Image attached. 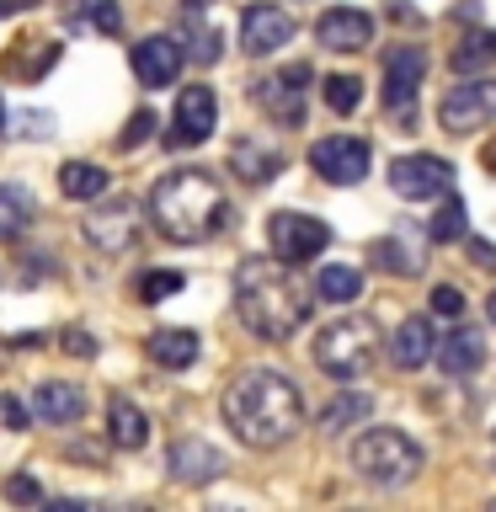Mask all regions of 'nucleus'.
<instances>
[{
    "mask_svg": "<svg viewBox=\"0 0 496 512\" xmlns=\"http://www.w3.org/2000/svg\"><path fill=\"white\" fill-rule=\"evenodd\" d=\"M224 427L246 448H283L304 427V395L278 368H246L224 390Z\"/></svg>",
    "mask_w": 496,
    "mask_h": 512,
    "instance_id": "1",
    "label": "nucleus"
},
{
    "mask_svg": "<svg viewBox=\"0 0 496 512\" xmlns=\"http://www.w3.org/2000/svg\"><path fill=\"white\" fill-rule=\"evenodd\" d=\"M235 315L240 326L251 336H262V342H288V336L304 331V320H310V294L288 278V267L278 256H246V262L235 267Z\"/></svg>",
    "mask_w": 496,
    "mask_h": 512,
    "instance_id": "2",
    "label": "nucleus"
},
{
    "mask_svg": "<svg viewBox=\"0 0 496 512\" xmlns=\"http://www.w3.org/2000/svg\"><path fill=\"white\" fill-rule=\"evenodd\" d=\"M144 214H150V224L166 240H176V246H203V240H214L224 224H230V203H224V187L208 171L182 166V171H166L150 187Z\"/></svg>",
    "mask_w": 496,
    "mask_h": 512,
    "instance_id": "3",
    "label": "nucleus"
},
{
    "mask_svg": "<svg viewBox=\"0 0 496 512\" xmlns=\"http://www.w3.org/2000/svg\"><path fill=\"white\" fill-rule=\"evenodd\" d=\"M352 475L368 480V486H411L422 475V443L406 438L400 427H368L352 438Z\"/></svg>",
    "mask_w": 496,
    "mask_h": 512,
    "instance_id": "4",
    "label": "nucleus"
},
{
    "mask_svg": "<svg viewBox=\"0 0 496 512\" xmlns=\"http://www.w3.org/2000/svg\"><path fill=\"white\" fill-rule=\"evenodd\" d=\"M374 358H379V326L368 315H342L331 326H320L315 336V368L342 384L363 379L374 368Z\"/></svg>",
    "mask_w": 496,
    "mask_h": 512,
    "instance_id": "5",
    "label": "nucleus"
},
{
    "mask_svg": "<svg viewBox=\"0 0 496 512\" xmlns=\"http://www.w3.org/2000/svg\"><path fill=\"white\" fill-rule=\"evenodd\" d=\"M422 80H427V48H416V43L390 48V59H384V112L400 123V134L416 128V91H422Z\"/></svg>",
    "mask_w": 496,
    "mask_h": 512,
    "instance_id": "6",
    "label": "nucleus"
},
{
    "mask_svg": "<svg viewBox=\"0 0 496 512\" xmlns=\"http://www.w3.org/2000/svg\"><path fill=\"white\" fill-rule=\"evenodd\" d=\"M310 80H315L310 64H283V70H272L267 80H256L251 102L262 107L267 118H278L283 128H299L304 123V102H310Z\"/></svg>",
    "mask_w": 496,
    "mask_h": 512,
    "instance_id": "7",
    "label": "nucleus"
},
{
    "mask_svg": "<svg viewBox=\"0 0 496 512\" xmlns=\"http://www.w3.org/2000/svg\"><path fill=\"white\" fill-rule=\"evenodd\" d=\"M267 246H272V256H278L283 267L310 262V256H320L331 246V224L315 219V214H294V208H283V214L267 219Z\"/></svg>",
    "mask_w": 496,
    "mask_h": 512,
    "instance_id": "8",
    "label": "nucleus"
},
{
    "mask_svg": "<svg viewBox=\"0 0 496 512\" xmlns=\"http://www.w3.org/2000/svg\"><path fill=\"white\" fill-rule=\"evenodd\" d=\"M438 123L448 134H475V128L496 123V75H464V86L438 102Z\"/></svg>",
    "mask_w": 496,
    "mask_h": 512,
    "instance_id": "9",
    "label": "nucleus"
},
{
    "mask_svg": "<svg viewBox=\"0 0 496 512\" xmlns=\"http://www.w3.org/2000/svg\"><path fill=\"white\" fill-rule=\"evenodd\" d=\"M139 230H144V214H139L134 198H107V203H96L91 214H86V240L102 256L134 251L139 246Z\"/></svg>",
    "mask_w": 496,
    "mask_h": 512,
    "instance_id": "10",
    "label": "nucleus"
},
{
    "mask_svg": "<svg viewBox=\"0 0 496 512\" xmlns=\"http://www.w3.org/2000/svg\"><path fill=\"white\" fill-rule=\"evenodd\" d=\"M214 128H219V96H214V86H182L166 144H171V150H198V144L214 139Z\"/></svg>",
    "mask_w": 496,
    "mask_h": 512,
    "instance_id": "11",
    "label": "nucleus"
},
{
    "mask_svg": "<svg viewBox=\"0 0 496 512\" xmlns=\"http://www.w3.org/2000/svg\"><path fill=\"white\" fill-rule=\"evenodd\" d=\"M310 166L320 171V182H331V187H358L368 176V139H352V134L315 139Z\"/></svg>",
    "mask_w": 496,
    "mask_h": 512,
    "instance_id": "12",
    "label": "nucleus"
},
{
    "mask_svg": "<svg viewBox=\"0 0 496 512\" xmlns=\"http://www.w3.org/2000/svg\"><path fill=\"white\" fill-rule=\"evenodd\" d=\"M454 187V166L438 155H400L390 160V192L395 198H411V203H422V198H438V192Z\"/></svg>",
    "mask_w": 496,
    "mask_h": 512,
    "instance_id": "13",
    "label": "nucleus"
},
{
    "mask_svg": "<svg viewBox=\"0 0 496 512\" xmlns=\"http://www.w3.org/2000/svg\"><path fill=\"white\" fill-rule=\"evenodd\" d=\"M315 43L331 48V54H358V48L374 43V16L358 6H331L315 22Z\"/></svg>",
    "mask_w": 496,
    "mask_h": 512,
    "instance_id": "14",
    "label": "nucleus"
},
{
    "mask_svg": "<svg viewBox=\"0 0 496 512\" xmlns=\"http://www.w3.org/2000/svg\"><path fill=\"white\" fill-rule=\"evenodd\" d=\"M134 75L144 91H166L176 75H182V43L166 38V32H150V38L134 43Z\"/></svg>",
    "mask_w": 496,
    "mask_h": 512,
    "instance_id": "15",
    "label": "nucleus"
},
{
    "mask_svg": "<svg viewBox=\"0 0 496 512\" xmlns=\"http://www.w3.org/2000/svg\"><path fill=\"white\" fill-rule=\"evenodd\" d=\"M294 38V16H288L283 6H246V16H240V48L246 54H278V48Z\"/></svg>",
    "mask_w": 496,
    "mask_h": 512,
    "instance_id": "16",
    "label": "nucleus"
},
{
    "mask_svg": "<svg viewBox=\"0 0 496 512\" xmlns=\"http://www.w3.org/2000/svg\"><path fill=\"white\" fill-rule=\"evenodd\" d=\"M32 411H38V422H48V427H70L86 416V390L70 379H43L38 390H32Z\"/></svg>",
    "mask_w": 496,
    "mask_h": 512,
    "instance_id": "17",
    "label": "nucleus"
},
{
    "mask_svg": "<svg viewBox=\"0 0 496 512\" xmlns=\"http://www.w3.org/2000/svg\"><path fill=\"white\" fill-rule=\"evenodd\" d=\"M166 470L171 480H182V486H208L219 470H224V459H219V448L214 443H203V438H182L171 448V459H166Z\"/></svg>",
    "mask_w": 496,
    "mask_h": 512,
    "instance_id": "18",
    "label": "nucleus"
},
{
    "mask_svg": "<svg viewBox=\"0 0 496 512\" xmlns=\"http://www.w3.org/2000/svg\"><path fill=\"white\" fill-rule=\"evenodd\" d=\"M230 171L240 176V182H272V176L283 171V150L278 144H267V134H251V139H235L230 150Z\"/></svg>",
    "mask_w": 496,
    "mask_h": 512,
    "instance_id": "19",
    "label": "nucleus"
},
{
    "mask_svg": "<svg viewBox=\"0 0 496 512\" xmlns=\"http://www.w3.org/2000/svg\"><path fill=\"white\" fill-rule=\"evenodd\" d=\"M432 358H438L443 374L464 379V374H475V368L486 363V342H480V331L459 326V331H448V336H438V342H432Z\"/></svg>",
    "mask_w": 496,
    "mask_h": 512,
    "instance_id": "20",
    "label": "nucleus"
},
{
    "mask_svg": "<svg viewBox=\"0 0 496 512\" xmlns=\"http://www.w3.org/2000/svg\"><path fill=\"white\" fill-rule=\"evenodd\" d=\"M107 443L123 448V454H139V448L150 443V416H144L128 395L107 400Z\"/></svg>",
    "mask_w": 496,
    "mask_h": 512,
    "instance_id": "21",
    "label": "nucleus"
},
{
    "mask_svg": "<svg viewBox=\"0 0 496 512\" xmlns=\"http://www.w3.org/2000/svg\"><path fill=\"white\" fill-rule=\"evenodd\" d=\"M182 59L192 64H214L224 54V32L203 16V0H187V11H182Z\"/></svg>",
    "mask_w": 496,
    "mask_h": 512,
    "instance_id": "22",
    "label": "nucleus"
},
{
    "mask_svg": "<svg viewBox=\"0 0 496 512\" xmlns=\"http://www.w3.org/2000/svg\"><path fill=\"white\" fill-rule=\"evenodd\" d=\"M144 352H150V363L171 368V374H182V368L198 363V331H187V326H160V331H150Z\"/></svg>",
    "mask_w": 496,
    "mask_h": 512,
    "instance_id": "23",
    "label": "nucleus"
},
{
    "mask_svg": "<svg viewBox=\"0 0 496 512\" xmlns=\"http://www.w3.org/2000/svg\"><path fill=\"white\" fill-rule=\"evenodd\" d=\"M432 326H427V315H411V320H400L395 326V342H390V363L395 368H422L432 358Z\"/></svg>",
    "mask_w": 496,
    "mask_h": 512,
    "instance_id": "24",
    "label": "nucleus"
},
{
    "mask_svg": "<svg viewBox=\"0 0 496 512\" xmlns=\"http://www.w3.org/2000/svg\"><path fill=\"white\" fill-rule=\"evenodd\" d=\"M363 294V272L358 267H347V262H326L315 272V299H326V304H352Z\"/></svg>",
    "mask_w": 496,
    "mask_h": 512,
    "instance_id": "25",
    "label": "nucleus"
},
{
    "mask_svg": "<svg viewBox=\"0 0 496 512\" xmlns=\"http://www.w3.org/2000/svg\"><path fill=\"white\" fill-rule=\"evenodd\" d=\"M59 187H64V198H75V203H96L107 192V171L91 166V160H64Z\"/></svg>",
    "mask_w": 496,
    "mask_h": 512,
    "instance_id": "26",
    "label": "nucleus"
},
{
    "mask_svg": "<svg viewBox=\"0 0 496 512\" xmlns=\"http://www.w3.org/2000/svg\"><path fill=\"white\" fill-rule=\"evenodd\" d=\"M448 64H454V75H480L496 64V32H464V38L454 43V54H448Z\"/></svg>",
    "mask_w": 496,
    "mask_h": 512,
    "instance_id": "27",
    "label": "nucleus"
},
{
    "mask_svg": "<svg viewBox=\"0 0 496 512\" xmlns=\"http://www.w3.org/2000/svg\"><path fill=\"white\" fill-rule=\"evenodd\" d=\"M27 224H32V192L0 182V240H22Z\"/></svg>",
    "mask_w": 496,
    "mask_h": 512,
    "instance_id": "28",
    "label": "nucleus"
},
{
    "mask_svg": "<svg viewBox=\"0 0 496 512\" xmlns=\"http://www.w3.org/2000/svg\"><path fill=\"white\" fill-rule=\"evenodd\" d=\"M368 256H374L379 272H395V278H416V272H422V256H416L406 240H395V235L374 240V246H368Z\"/></svg>",
    "mask_w": 496,
    "mask_h": 512,
    "instance_id": "29",
    "label": "nucleus"
},
{
    "mask_svg": "<svg viewBox=\"0 0 496 512\" xmlns=\"http://www.w3.org/2000/svg\"><path fill=\"white\" fill-rule=\"evenodd\" d=\"M368 406H374V400H368L363 390H342L326 411H320V432H347V427H358L363 416H368Z\"/></svg>",
    "mask_w": 496,
    "mask_h": 512,
    "instance_id": "30",
    "label": "nucleus"
},
{
    "mask_svg": "<svg viewBox=\"0 0 496 512\" xmlns=\"http://www.w3.org/2000/svg\"><path fill=\"white\" fill-rule=\"evenodd\" d=\"M22 54H27V59L6 54V70L22 75V80H38L48 64H59V43H54V38H22Z\"/></svg>",
    "mask_w": 496,
    "mask_h": 512,
    "instance_id": "31",
    "label": "nucleus"
},
{
    "mask_svg": "<svg viewBox=\"0 0 496 512\" xmlns=\"http://www.w3.org/2000/svg\"><path fill=\"white\" fill-rule=\"evenodd\" d=\"M70 16L75 22H86V27H96V32H123V6L118 0H70Z\"/></svg>",
    "mask_w": 496,
    "mask_h": 512,
    "instance_id": "32",
    "label": "nucleus"
},
{
    "mask_svg": "<svg viewBox=\"0 0 496 512\" xmlns=\"http://www.w3.org/2000/svg\"><path fill=\"white\" fill-rule=\"evenodd\" d=\"M427 235L438 240V246H448V240H464V203L454 198V187L443 192V203H438V214H432Z\"/></svg>",
    "mask_w": 496,
    "mask_h": 512,
    "instance_id": "33",
    "label": "nucleus"
},
{
    "mask_svg": "<svg viewBox=\"0 0 496 512\" xmlns=\"http://www.w3.org/2000/svg\"><path fill=\"white\" fill-rule=\"evenodd\" d=\"M320 96H326V107L336 118H347V112H358V102H363V80L358 75H331L326 86H320Z\"/></svg>",
    "mask_w": 496,
    "mask_h": 512,
    "instance_id": "34",
    "label": "nucleus"
},
{
    "mask_svg": "<svg viewBox=\"0 0 496 512\" xmlns=\"http://www.w3.org/2000/svg\"><path fill=\"white\" fill-rule=\"evenodd\" d=\"M182 288H187L182 272H144L139 278V304H160V299L182 294Z\"/></svg>",
    "mask_w": 496,
    "mask_h": 512,
    "instance_id": "35",
    "label": "nucleus"
},
{
    "mask_svg": "<svg viewBox=\"0 0 496 512\" xmlns=\"http://www.w3.org/2000/svg\"><path fill=\"white\" fill-rule=\"evenodd\" d=\"M427 304H432V315H443V320H459V315H464V294H459L454 283H438V288L427 294Z\"/></svg>",
    "mask_w": 496,
    "mask_h": 512,
    "instance_id": "36",
    "label": "nucleus"
},
{
    "mask_svg": "<svg viewBox=\"0 0 496 512\" xmlns=\"http://www.w3.org/2000/svg\"><path fill=\"white\" fill-rule=\"evenodd\" d=\"M150 139H155V112H134L118 144H123V150H139V144H150Z\"/></svg>",
    "mask_w": 496,
    "mask_h": 512,
    "instance_id": "37",
    "label": "nucleus"
},
{
    "mask_svg": "<svg viewBox=\"0 0 496 512\" xmlns=\"http://www.w3.org/2000/svg\"><path fill=\"white\" fill-rule=\"evenodd\" d=\"M6 502H16V507H38L43 502V486L32 475H11L6 480Z\"/></svg>",
    "mask_w": 496,
    "mask_h": 512,
    "instance_id": "38",
    "label": "nucleus"
},
{
    "mask_svg": "<svg viewBox=\"0 0 496 512\" xmlns=\"http://www.w3.org/2000/svg\"><path fill=\"white\" fill-rule=\"evenodd\" d=\"M96 347H102V342H96L86 326H70V331H64V352H75V358H96Z\"/></svg>",
    "mask_w": 496,
    "mask_h": 512,
    "instance_id": "39",
    "label": "nucleus"
},
{
    "mask_svg": "<svg viewBox=\"0 0 496 512\" xmlns=\"http://www.w3.org/2000/svg\"><path fill=\"white\" fill-rule=\"evenodd\" d=\"M0 422H6L11 432H27V406L16 395H0Z\"/></svg>",
    "mask_w": 496,
    "mask_h": 512,
    "instance_id": "40",
    "label": "nucleus"
},
{
    "mask_svg": "<svg viewBox=\"0 0 496 512\" xmlns=\"http://www.w3.org/2000/svg\"><path fill=\"white\" fill-rule=\"evenodd\" d=\"M470 262L480 272H496V246H491V240H470Z\"/></svg>",
    "mask_w": 496,
    "mask_h": 512,
    "instance_id": "41",
    "label": "nucleus"
},
{
    "mask_svg": "<svg viewBox=\"0 0 496 512\" xmlns=\"http://www.w3.org/2000/svg\"><path fill=\"white\" fill-rule=\"evenodd\" d=\"M16 123H27L22 134H32V139H38V134H48V128H54V118H43V112H16Z\"/></svg>",
    "mask_w": 496,
    "mask_h": 512,
    "instance_id": "42",
    "label": "nucleus"
},
{
    "mask_svg": "<svg viewBox=\"0 0 496 512\" xmlns=\"http://www.w3.org/2000/svg\"><path fill=\"white\" fill-rule=\"evenodd\" d=\"M32 6H43V0H0V16H22Z\"/></svg>",
    "mask_w": 496,
    "mask_h": 512,
    "instance_id": "43",
    "label": "nucleus"
},
{
    "mask_svg": "<svg viewBox=\"0 0 496 512\" xmlns=\"http://www.w3.org/2000/svg\"><path fill=\"white\" fill-rule=\"evenodd\" d=\"M480 155H486V166L496 171V144H486V150H480Z\"/></svg>",
    "mask_w": 496,
    "mask_h": 512,
    "instance_id": "44",
    "label": "nucleus"
},
{
    "mask_svg": "<svg viewBox=\"0 0 496 512\" xmlns=\"http://www.w3.org/2000/svg\"><path fill=\"white\" fill-rule=\"evenodd\" d=\"M486 315H491V326H496V294L486 299Z\"/></svg>",
    "mask_w": 496,
    "mask_h": 512,
    "instance_id": "45",
    "label": "nucleus"
},
{
    "mask_svg": "<svg viewBox=\"0 0 496 512\" xmlns=\"http://www.w3.org/2000/svg\"><path fill=\"white\" fill-rule=\"evenodd\" d=\"M0 134H6V102H0Z\"/></svg>",
    "mask_w": 496,
    "mask_h": 512,
    "instance_id": "46",
    "label": "nucleus"
},
{
    "mask_svg": "<svg viewBox=\"0 0 496 512\" xmlns=\"http://www.w3.org/2000/svg\"><path fill=\"white\" fill-rule=\"evenodd\" d=\"M491 448H496V438H491Z\"/></svg>",
    "mask_w": 496,
    "mask_h": 512,
    "instance_id": "47",
    "label": "nucleus"
}]
</instances>
